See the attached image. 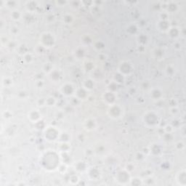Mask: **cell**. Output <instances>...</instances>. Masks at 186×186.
<instances>
[{
	"instance_id": "1",
	"label": "cell",
	"mask_w": 186,
	"mask_h": 186,
	"mask_svg": "<svg viewBox=\"0 0 186 186\" xmlns=\"http://www.w3.org/2000/svg\"><path fill=\"white\" fill-rule=\"evenodd\" d=\"M55 39L51 33L46 32L42 33L40 37V45L45 48H50L54 46Z\"/></svg>"
},
{
	"instance_id": "2",
	"label": "cell",
	"mask_w": 186,
	"mask_h": 186,
	"mask_svg": "<svg viewBox=\"0 0 186 186\" xmlns=\"http://www.w3.org/2000/svg\"><path fill=\"white\" fill-rule=\"evenodd\" d=\"M144 122L150 127H153L157 126L159 121L157 114H156L154 112H148L144 116Z\"/></svg>"
},
{
	"instance_id": "3",
	"label": "cell",
	"mask_w": 186,
	"mask_h": 186,
	"mask_svg": "<svg viewBox=\"0 0 186 186\" xmlns=\"http://www.w3.org/2000/svg\"><path fill=\"white\" fill-rule=\"evenodd\" d=\"M122 109L116 105L114 104L111 105L110 107V108L108 110V114L109 115L110 117L114 118H119L121 115H122Z\"/></svg>"
},
{
	"instance_id": "4",
	"label": "cell",
	"mask_w": 186,
	"mask_h": 186,
	"mask_svg": "<svg viewBox=\"0 0 186 186\" xmlns=\"http://www.w3.org/2000/svg\"><path fill=\"white\" fill-rule=\"evenodd\" d=\"M45 136H46V138H47L48 140L54 141L57 138H59V132L55 127H49L47 128V130H46Z\"/></svg>"
},
{
	"instance_id": "5",
	"label": "cell",
	"mask_w": 186,
	"mask_h": 186,
	"mask_svg": "<svg viewBox=\"0 0 186 186\" xmlns=\"http://www.w3.org/2000/svg\"><path fill=\"white\" fill-rule=\"evenodd\" d=\"M76 92V89L71 84H65L61 87V92L66 96H71Z\"/></svg>"
},
{
	"instance_id": "6",
	"label": "cell",
	"mask_w": 186,
	"mask_h": 186,
	"mask_svg": "<svg viewBox=\"0 0 186 186\" xmlns=\"http://www.w3.org/2000/svg\"><path fill=\"white\" fill-rule=\"evenodd\" d=\"M118 71H119V74L125 76L127 74H130V72L132 71V67L129 63L123 62L121 64L119 68H118Z\"/></svg>"
},
{
	"instance_id": "7",
	"label": "cell",
	"mask_w": 186,
	"mask_h": 186,
	"mask_svg": "<svg viewBox=\"0 0 186 186\" xmlns=\"http://www.w3.org/2000/svg\"><path fill=\"white\" fill-rule=\"evenodd\" d=\"M103 99L105 101L108 103L110 106H111V105H114V103L115 102L116 95L114 94V92H112V91H108V92L104 93Z\"/></svg>"
},
{
	"instance_id": "8",
	"label": "cell",
	"mask_w": 186,
	"mask_h": 186,
	"mask_svg": "<svg viewBox=\"0 0 186 186\" xmlns=\"http://www.w3.org/2000/svg\"><path fill=\"white\" fill-rule=\"evenodd\" d=\"M41 114H39V112L37 111V110H33L31 111L30 114H29V118L30 119L31 122H33V123H37L39 121L41 120Z\"/></svg>"
},
{
	"instance_id": "9",
	"label": "cell",
	"mask_w": 186,
	"mask_h": 186,
	"mask_svg": "<svg viewBox=\"0 0 186 186\" xmlns=\"http://www.w3.org/2000/svg\"><path fill=\"white\" fill-rule=\"evenodd\" d=\"M37 7H38V4H37V2L29 1L25 3V7H26V10L29 12H30V13L34 12Z\"/></svg>"
},
{
	"instance_id": "10",
	"label": "cell",
	"mask_w": 186,
	"mask_h": 186,
	"mask_svg": "<svg viewBox=\"0 0 186 186\" xmlns=\"http://www.w3.org/2000/svg\"><path fill=\"white\" fill-rule=\"evenodd\" d=\"M21 17H22V14H21V13L19 10H13L11 12L10 18L13 20V21H19V20L21 18Z\"/></svg>"
},
{
	"instance_id": "11",
	"label": "cell",
	"mask_w": 186,
	"mask_h": 186,
	"mask_svg": "<svg viewBox=\"0 0 186 186\" xmlns=\"http://www.w3.org/2000/svg\"><path fill=\"white\" fill-rule=\"evenodd\" d=\"M96 122L93 119H89L85 122V129L87 130H92L95 128Z\"/></svg>"
},
{
	"instance_id": "12",
	"label": "cell",
	"mask_w": 186,
	"mask_h": 186,
	"mask_svg": "<svg viewBox=\"0 0 186 186\" xmlns=\"http://www.w3.org/2000/svg\"><path fill=\"white\" fill-rule=\"evenodd\" d=\"M160 30L162 31H169V22L167 21H160L159 23Z\"/></svg>"
},
{
	"instance_id": "13",
	"label": "cell",
	"mask_w": 186,
	"mask_h": 186,
	"mask_svg": "<svg viewBox=\"0 0 186 186\" xmlns=\"http://www.w3.org/2000/svg\"><path fill=\"white\" fill-rule=\"evenodd\" d=\"M55 98H52V97H49V98L46 99V105H47V106H53V104H55Z\"/></svg>"
},
{
	"instance_id": "14",
	"label": "cell",
	"mask_w": 186,
	"mask_h": 186,
	"mask_svg": "<svg viewBox=\"0 0 186 186\" xmlns=\"http://www.w3.org/2000/svg\"><path fill=\"white\" fill-rule=\"evenodd\" d=\"M17 5V2L16 1H5V6L8 7H12L14 6Z\"/></svg>"
},
{
	"instance_id": "15",
	"label": "cell",
	"mask_w": 186,
	"mask_h": 186,
	"mask_svg": "<svg viewBox=\"0 0 186 186\" xmlns=\"http://www.w3.org/2000/svg\"><path fill=\"white\" fill-rule=\"evenodd\" d=\"M24 60L26 61L27 63H30L31 60H32L33 59V57L32 55H31V54H25V56H24Z\"/></svg>"
}]
</instances>
